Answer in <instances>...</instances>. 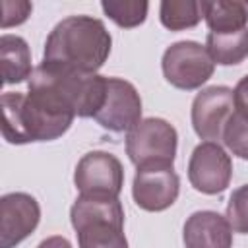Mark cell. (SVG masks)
<instances>
[{"label":"cell","mask_w":248,"mask_h":248,"mask_svg":"<svg viewBox=\"0 0 248 248\" xmlns=\"http://www.w3.org/2000/svg\"><path fill=\"white\" fill-rule=\"evenodd\" d=\"M27 93L58 114L95 118L105 103L107 78L43 60L27 81Z\"/></svg>","instance_id":"1"},{"label":"cell","mask_w":248,"mask_h":248,"mask_svg":"<svg viewBox=\"0 0 248 248\" xmlns=\"http://www.w3.org/2000/svg\"><path fill=\"white\" fill-rule=\"evenodd\" d=\"M110 46V33L101 19L91 16H70L48 33L43 60L97 74L107 62Z\"/></svg>","instance_id":"2"},{"label":"cell","mask_w":248,"mask_h":248,"mask_svg":"<svg viewBox=\"0 0 248 248\" xmlns=\"http://www.w3.org/2000/svg\"><path fill=\"white\" fill-rule=\"evenodd\" d=\"M2 136L8 143L23 145L31 141H50L68 132L74 118L58 114L33 99L29 93L6 91L0 99Z\"/></svg>","instance_id":"3"},{"label":"cell","mask_w":248,"mask_h":248,"mask_svg":"<svg viewBox=\"0 0 248 248\" xmlns=\"http://www.w3.org/2000/svg\"><path fill=\"white\" fill-rule=\"evenodd\" d=\"M79 248H128L124 207L118 198L81 196L70 209Z\"/></svg>","instance_id":"4"},{"label":"cell","mask_w":248,"mask_h":248,"mask_svg":"<svg viewBox=\"0 0 248 248\" xmlns=\"http://www.w3.org/2000/svg\"><path fill=\"white\" fill-rule=\"evenodd\" d=\"M178 134L163 118H143L126 138V153L136 169L172 167Z\"/></svg>","instance_id":"5"},{"label":"cell","mask_w":248,"mask_h":248,"mask_svg":"<svg viewBox=\"0 0 248 248\" xmlns=\"http://www.w3.org/2000/svg\"><path fill=\"white\" fill-rule=\"evenodd\" d=\"M161 66L165 79L184 91L202 87L215 70V62L207 48L196 41H178L170 45L163 54Z\"/></svg>","instance_id":"6"},{"label":"cell","mask_w":248,"mask_h":248,"mask_svg":"<svg viewBox=\"0 0 248 248\" xmlns=\"http://www.w3.org/2000/svg\"><path fill=\"white\" fill-rule=\"evenodd\" d=\"M74 184L81 196H110L118 198L124 184L122 163L107 151L85 153L74 172Z\"/></svg>","instance_id":"7"},{"label":"cell","mask_w":248,"mask_h":248,"mask_svg":"<svg viewBox=\"0 0 248 248\" xmlns=\"http://www.w3.org/2000/svg\"><path fill=\"white\" fill-rule=\"evenodd\" d=\"M234 114V91L225 85L202 89L192 103V126L202 140L219 141Z\"/></svg>","instance_id":"8"},{"label":"cell","mask_w":248,"mask_h":248,"mask_svg":"<svg viewBox=\"0 0 248 248\" xmlns=\"http://www.w3.org/2000/svg\"><path fill=\"white\" fill-rule=\"evenodd\" d=\"M232 176V161L217 141L196 145L188 161V180L202 194H221Z\"/></svg>","instance_id":"9"},{"label":"cell","mask_w":248,"mask_h":248,"mask_svg":"<svg viewBox=\"0 0 248 248\" xmlns=\"http://www.w3.org/2000/svg\"><path fill=\"white\" fill-rule=\"evenodd\" d=\"M95 120L110 132H130L141 122V99L138 89L122 78H107L105 103Z\"/></svg>","instance_id":"10"},{"label":"cell","mask_w":248,"mask_h":248,"mask_svg":"<svg viewBox=\"0 0 248 248\" xmlns=\"http://www.w3.org/2000/svg\"><path fill=\"white\" fill-rule=\"evenodd\" d=\"M41 221V207L31 194L12 192L0 200V248L25 240Z\"/></svg>","instance_id":"11"},{"label":"cell","mask_w":248,"mask_h":248,"mask_svg":"<svg viewBox=\"0 0 248 248\" xmlns=\"http://www.w3.org/2000/svg\"><path fill=\"white\" fill-rule=\"evenodd\" d=\"M178 190L180 180L172 167L138 169L132 184L134 202L145 211H165L176 202Z\"/></svg>","instance_id":"12"},{"label":"cell","mask_w":248,"mask_h":248,"mask_svg":"<svg viewBox=\"0 0 248 248\" xmlns=\"http://www.w3.org/2000/svg\"><path fill=\"white\" fill-rule=\"evenodd\" d=\"M186 248H232V229L217 211L192 213L182 229Z\"/></svg>","instance_id":"13"},{"label":"cell","mask_w":248,"mask_h":248,"mask_svg":"<svg viewBox=\"0 0 248 248\" xmlns=\"http://www.w3.org/2000/svg\"><path fill=\"white\" fill-rule=\"evenodd\" d=\"M0 64H2V83H19L31 78V50L25 39L17 35L0 37Z\"/></svg>","instance_id":"14"},{"label":"cell","mask_w":248,"mask_h":248,"mask_svg":"<svg viewBox=\"0 0 248 248\" xmlns=\"http://www.w3.org/2000/svg\"><path fill=\"white\" fill-rule=\"evenodd\" d=\"M203 19L209 33L227 35L246 29L248 23V6L238 0H217V2H203Z\"/></svg>","instance_id":"15"},{"label":"cell","mask_w":248,"mask_h":248,"mask_svg":"<svg viewBox=\"0 0 248 248\" xmlns=\"http://www.w3.org/2000/svg\"><path fill=\"white\" fill-rule=\"evenodd\" d=\"M205 48L215 64L234 66L248 58V27L236 33L215 35L207 33Z\"/></svg>","instance_id":"16"},{"label":"cell","mask_w":248,"mask_h":248,"mask_svg":"<svg viewBox=\"0 0 248 248\" xmlns=\"http://www.w3.org/2000/svg\"><path fill=\"white\" fill-rule=\"evenodd\" d=\"M161 23L170 31H182L198 25L203 17V2L196 0H165L159 8Z\"/></svg>","instance_id":"17"},{"label":"cell","mask_w":248,"mask_h":248,"mask_svg":"<svg viewBox=\"0 0 248 248\" xmlns=\"http://www.w3.org/2000/svg\"><path fill=\"white\" fill-rule=\"evenodd\" d=\"M103 12L118 25V27H124V29H132V27H138L140 23L145 21L147 17V8L149 4L147 2H140V0H120V2H114V0H105L101 4Z\"/></svg>","instance_id":"18"},{"label":"cell","mask_w":248,"mask_h":248,"mask_svg":"<svg viewBox=\"0 0 248 248\" xmlns=\"http://www.w3.org/2000/svg\"><path fill=\"white\" fill-rule=\"evenodd\" d=\"M223 141L232 151V155L248 161V118L234 110L225 126Z\"/></svg>","instance_id":"19"},{"label":"cell","mask_w":248,"mask_h":248,"mask_svg":"<svg viewBox=\"0 0 248 248\" xmlns=\"http://www.w3.org/2000/svg\"><path fill=\"white\" fill-rule=\"evenodd\" d=\"M227 221L234 232L248 234V184L231 194L227 203Z\"/></svg>","instance_id":"20"},{"label":"cell","mask_w":248,"mask_h":248,"mask_svg":"<svg viewBox=\"0 0 248 248\" xmlns=\"http://www.w3.org/2000/svg\"><path fill=\"white\" fill-rule=\"evenodd\" d=\"M31 10H33L31 2H25V0H16V2L4 0L2 2V29H8L12 25L23 23L29 17Z\"/></svg>","instance_id":"21"},{"label":"cell","mask_w":248,"mask_h":248,"mask_svg":"<svg viewBox=\"0 0 248 248\" xmlns=\"http://www.w3.org/2000/svg\"><path fill=\"white\" fill-rule=\"evenodd\" d=\"M234 110L248 118V76H244L234 87Z\"/></svg>","instance_id":"22"},{"label":"cell","mask_w":248,"mask_h":248,"mask_svg":"<svg viewBox=\"0 0 248 248\" xmlns=\"http://www.w3.org/2000/svg\"><path fill=\"white\" fill-rule=\"evenodd\" d=\"M37 248H72L70 240L64 238V236H48L45 238Z\"/></svg>","instance_id":"23"}]
</instances>
